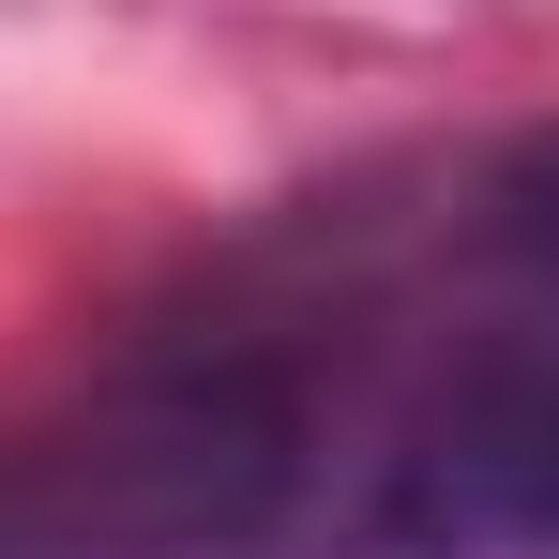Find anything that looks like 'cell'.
<instances>
[{
	"label": "cell",
	"mask_w": 559,
	"mask_h": 559,
	"mask_svg": "<svg viewBox=\"0 0 559 559\" xmlns=\"http://www.w3.org/2000/svg\"><path fill=\"white\" fill-rule=\"evenodd\" d=\"M393 545H424V559H559V348L484 364L408 439Z\"/></svg>",
	"instance_id": "cell-1"
},
{
	"label": "cell",
	"mask_w": 559,
	"mask_h": 559,
	"mask_svg": "<svg viewBox=\"0 0 559 559\" xmlns=\"http://www.w3.org/2000/svg\"><path fill=\"white\" fill-rule=\"evenodd\" d=\"M499 242H514V273L559 302V136L530 152V167H514V182H499Z\"/></svg>",
	"instance_id": "cell-2"
}]
</instances>
